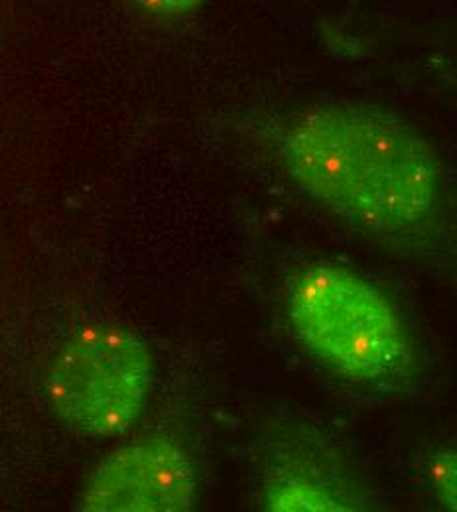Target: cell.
I'll use <instances>...</instances> for the list:
<instances>
[{"instance_id":"5","label":"cell","mask_w":457,"mask_h":512,"mask_svg":"<svg viewBox=\"0 0 457 512\" xmlns=\"http://www.w3.org/2000/svg\"><path fill=\"white\" fill-rule=\"evenodd\" d=\"M266 509L272 512H343L351 507L320 485L304 479H286L268 489Z\"/></svg>"},{"instance_id":"2","label":"cell","mask_w":457,"mask_h":512,"mask_svg":"<svg viewBox=\"0 0 457 512\" xmlns=\"http://www.w3.org/2000/svg\"><path fill=\"white\" fill-rule=\"evenodd\" d=\"M288 318L304 345L357 381L402 379L410 343L391 302L359 274L316 264L290 280Z\"/></svg>"},{"instance_id":"4","label":"cell","mask_w":457,"mask_h":512,"mask_svg":"<svg viewBox=\"0 0 457 512\" xmlns=\"http://www.w3.org/2000/svg\"><path fill=\"white\" fill-rule=\"evenodd\" d=\"M196 473L186 451L152 438L105 457L79 501L89 512H184L196 507Z\"/></svg>"},{"instance_id":"6","label":"cell","mask_w":457,"mask_h":512,"mask_svg":"<svg viewBox=\"0 0 457 512\" xmlns=\"http://www.w3.org/2000/svg\"><path fill=\"white\" fill-rule=\"evenodd\" d=\"M430 485L436 493V499L446 509H456V453L446 449L438 453L428 469Z\"/></svg>"},{"instance_id":"7","label":"cell","mask_w":457,"mask_h":512,"mask_svg":"<svg viewBox=\"0 0 457 512\" xmlns=\"http://www.w3.org/2000/svg\"><path fill=\"white\" fill-rule=\"evenodd\" d=\"M136 6L156 18H176L192 12L203 0H134Z\"/></svg>"},{"instance_id":"3","label":"cell","mask_w":457,"mask_h":512,"mask_svg":"<svg viewBox=\"0 0 457 512\" xmlns=\"http://www.w3.org/2000/svg\"><path fill=\"white\" fill-rule=\"evenodd\" d=\"M154 361L140 335L121 323H89L60 347L46 396L58 418L87 438H119L142 414Z\"/></svg>"},{"instance_id":"1","label":"cell","mask_w":457,"mask_h":512,"mask_svg":"<svg viewBox=\"0 0 457 512\" xmlns=\"http://www.w3.org/2000/svg\"><path fill=\"white\" fill-rule=\"evenodd\" d=\"M286 174L355 229L420 237L442 209L444 178L418 130L379 109L326 105L292 119L280 138Z\"/></svg>"}]
</instances>
